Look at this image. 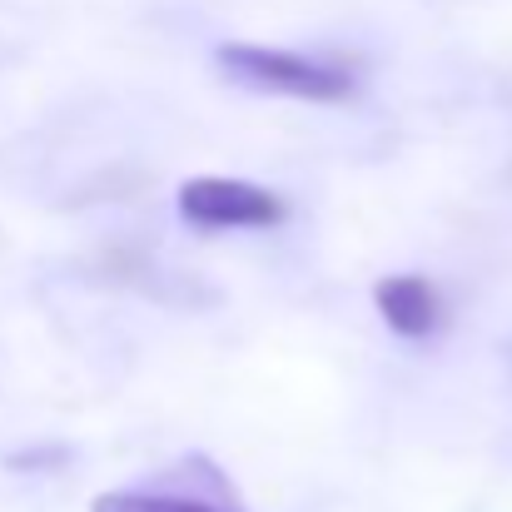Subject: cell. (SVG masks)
I'll return each instance as SVG.
<instances>
[{"label":"cell","mask_w":512,"mask_h":512,"mask_svg":"<svg viewBox=\"0 0 512 512\" xmlns=\"http://www.w3.org/2000/svg\"><path fill=\"white\" fill-rule=\"evenodd\" d=\"M373 304L383 314V324L398 334V339H428L443 319V304H438V289L423 279V274H393V279H378L373 284Z\"/></svg>","instance_id":"cell-4"},{"label":"cell","mask_w":512,"mask_h":512,"mask_svg":"<svg viewBox=\"0 0 512 512\" xmlns=\"http://www.w3.org/2000/svg\"><path fill=\"white\" fill-rule=\"evenodd\" d=\"M219 70L264 90V95H289V100H314V105H334L353 95V70L324 55H299V50H279V45H249V40H229L219 45Z\"/></svg>","instance_id":"cell-1"},{"label":"cell","mask_w":512,"mask_h":512,"mask_svg":"<svg viewBox=\"0 0 512 512\" xmlns=\"http://www.w3.org/2000/svg\"><path fill=\"white\" fill-rule=\"evenodd\" d=\"M90 512H244V508L234 498V483L209 458H184L160 483L100 493L90 503Z\"/></svg>","instance_id":"cell-2"},{"label":"cell","mask_w":512,"mask_h":512,"mask_svg":"<svg viewBox=\"0 0 512 512\" xmlns=\"http://www.w3.org/2000/svg\"><path fill=\"white\" fill-rule=\"evenodd\" d=\"M179 214L199 229H274L284 224V199L244 179H189L179 189Z\"/></svg>","instance_id":"cell-3"}]
</instances>
